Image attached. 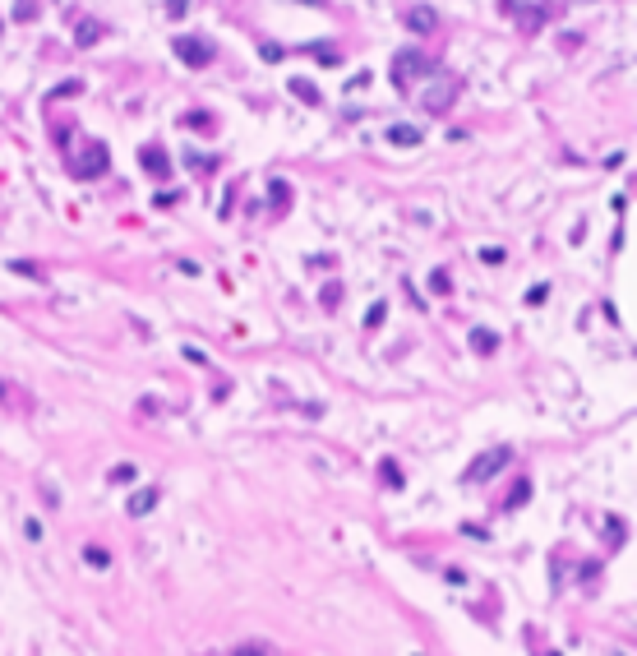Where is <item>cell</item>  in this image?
Segmentation results:
<instances>
[{
	"mask_svg": "<svg viewBox=\"0 0 637 656\" xmlns=\"http://www.w3.org/2000/svg\"><path fill=\"white\" fill-rule=\"evenodd\" d=\"M508 462H513V448H508V444H494V448H485L481 458H471V462H467L462 481H467V486H476V481H494V476H499Z\"/></svg>",
	"mask_w": 637,
	"mask_h": 656,
	"instance_id": "6da1fadb",
	"label": "cell"
},
{
	"mask_svg": "<svg viewBox=\"0 0 637 656\" xmlns=\"http://www.w3.org/2000/svg\"><path fill=\"white\" fill-rule=\"evenodd\" d=\"M106 162H111V157H106V143L88 139V143L70 157V176H74V181H97V176L106 171Z\"/></svg>",
	"mask_w": 637,
	"mask_h": 656,
	"instance_id": "7a4b0ae2",
	"label": "cell"
},
{
	"mask_svg": "<svg viewBox=\"0 0 637 656\" xmlns=\"http://www.w3.org/2000/svg\"><path fill=\"white\" fill-rule=\"evenodd\" d=\"M429 70H434V61L421 56V51H397V56H393V83H397V88H407L411 79L429 74Z\"/></svg>",
	"mask_w": 637,
	"mask_h": 656,
	"instance_id": "3957f363",
	"label": "cell"
},
{
	"mask_svg": "<svg viewBox=\"0 0 637 656\" xmlns=\"http://www.w3.org/2000/svg\"><path fill=\"white\" fill-rule=\"evenodd\" d=\"M176 56H181L190 70H208L217 51H212V42H203V37H190V32H181V37H176Z\"/></svg>",
	"mask_w": 637,
	"mask_h": 656,
	"instance_id": "277c9868",
	"label": "cell"
},
{
	"mask_svg": "<svg viewBox=\"0 0 637 656\" xmlns=\"http://www.w3.org/2000/svg\"><path fill=\"white\" fill-rule=\"evenodd\" d=\"M402 19H407V28H411V32H439V14H434L429 5H411Z\"/></svg>",
	"mask_w": 637,
	"mask_h": 656,
	"instance_id": "5b68a950",
	"label": "cell"
},
{
	"mask_svg": "<svg viewBox=\"0 0 637 656\" xmlns=\"http://www.w3.org/2000/svg\"><path fill=\"white\" fill-rule=\"evenodd\" d=\"M139 162H143V167H148L152 176H157V181H167V176H171V162H167V153H162L157 143H148V148L139 153Z\"/></svg>",
	"mask_w": 637,
	"mask_h": 656,
	"instance_id": "8992f818",
	"label": "cell"
},
{
	"mask_svg": "<svg viewBox=\"0 0 637 656\" xmlns=\"http://www.w3.org/2000/svg\"><path fill=\"white\" fill-rule=\"evenodd\" d=\"M102 23H97V19H79V28H74V46H97L102 42Z\"/></svg>",
	"mask_w": 637,
	"mask_h": 656,
	"instance_id": "52a82bcc",
	"label": "cell"
},
{
	"mask_svg": "<svg viewBox=\"0 0 637 656\" xmlns=\"http://www.w3.org/2000/svg\"><path fill=\"white\" fill-rule=\"evenodd\" d=\"M453 92H457V83H443V88H434L429 97H425V111H429V116H443V111H448V102H453Z\"/></svg>",
	"mask_w": 637,
	"mask_h": 656,
	"instance_id": "ba28073f",
	"label": "cell"
},
{
	"mask_svg": "<svg viewBox=\"0 0 637 656\" xmlns=\"http://www.w3.org/2000/svg\"><path fill=\"white\" fill-rule=\"evenodd\" d=\"M388 143H397V148H416V143H421V130H416V125H393V130H388Z\"/></svg>",
	"mask_w": 637,
	"mask_h": 656,
	"instance_id": "9c48e42d",
	"label": "cell"
},
{
	"mask_svg": "<svg viewBox=\"0 0 637 656\" xmlns=\"http://www.w3.org/2000/svg\"><path fill=\"white\" fill-rule=\"evenodd\" d=\"M134 476H139L134 462H121V467H111V472H106V481H111V486H130Z\"/></svg>",
	"mask_w": 637,
	"mask_h": 656,
	"instance_id": "30bf717a",
	"label": "cell"
},
{
	"mask_svg": "<svg viewBox=\"0 0 637 656\" xmlns=\"http://www.w3.org/2000/svg\"><path fill=\"white\" fill-rule=\"evenodd\" d=\"M291 92H296L301 102H310V107H318V88L310 83V79H291Z\"/></svg>",
	"mask_w": 637,
	"mask_h": 656,
	"instance_id": "8fae6325",
	"label": "cell"
},
{
	"mask_svg": "<svg viewBox=\"0 0 637 656\" xmlns=\"http://www.w3.org/2000/svg\"><path fill=\"white\" fill-rule=\"evenodd\" d=\"M83 559H88L92 568H111V550L106 546H83Z\"/></svg>",
	"mask_w": 637,
	"mask_h": 656,
	"instance_id": "7c38bea8",
	"label": "cell"
},
{
	"mask_svg": "<svg viewBox=\"0 0 637 656\" xmlns=\"http://www.w3.org/2000/svg\"><path fill=\"white\" fill-rule=\"evenodd\" d=\"M152 504H157V490H143V495H134V499H130V513H134V518H143Z\"/></svg>",
	"mask_w": 637,
	"mask_h": 656,
	"instance_id": "4fadbf2b",
	"label": "cell"
},
{
	"mask_svg": "<svg viewBox=\"0 0 637 656\" xmlns=\"http://www.w3.org/2000/svg\"><path fill=\"white\" fill-rule=\"evenodd\" d=\"M448 287H453V277L443 273V268H434V273H429V291H434V296H448Z\"/></svg>",
	"mask_w": 637,
	"mask_h": 656,
	"instance_id": "5bb4252c",
	"label": "cell"
},
{
	"mask_svg": "<svg viewBox=\"0 0 637 656\" xmlns=\"http://www.w3.org/2000/svg\"><path fill=\"white\" fill-rule=\"evenodd\" d=\"M471 347H476V351H485V356H489V351L499 347V337H494V333H471Z\"/></svg>",
	"mask_w": 637,
	"mask_h": 656,
	"instance_id": "9a60e30c",
	"label": "cell"
},
{
	"mask_svg": "<svg viewBox=\"0 0 637 656\" xmlns=\"http://www.w3.org/2000/svg\"><path fill=\"white\" fill-rule=\"evenodd\" d=\"M337 301H342V287H337V282H333V287H323L318 306H323V310H337Z\"/></svg>",
	"mask_w": 637,
	"mask_h": 656,
	"instance_id": "2e32d148",
	"label": "cell"
},
{
	"mask_svg": "<svg viewBox=\"0 0 637 656\" xmlns=\"http://www.w3.org/2000/svg\"><path fill=\"white\" fill-rule=\"evenodd\" d=\"M383 315H388V306H383V301H374V306H370V315H365V328H379Z\"/></svg>",
	"mask_w": 637,
	"mask_h": 656,
	"instance_id": "e0dca14e",
	"label": "cell"
},
{
	"mask_svg": "<svg viewBox=\"0 0 637 656\" xmlns=\"http://www.w3.org/2000/svg\"><path fill=\"white\" fill-rule=\"evenodd\" d=\"M273 203H277V208H287V181H273Z\"/></svg>",
	"mask_w": 637,
	"mask_h": 656,
	"instance_id": "ac0fdd59",
	"label": "cell"
},
{
	"mask_svg": "<svg viewBox=\"0 0 637 656\" xmlns=\"http://www.w3.org/2000/svg\"><path fill=\"white\" fill-rule=\"evenodd\" d=\"M481 259H485V264H503V250H499V245H485V250H481Z\"/></svg>",
	"mask_w": 637,
	"mask_h": 656,
	"instance_id": "d6986e66",
	"label": "cell"
},
{
	"mask_svg": "<svg viewBox=\"0 0 637 656\" xmlns=\"http://www.w3.org/2000/svg\"><path fill=\"white\" fill-rule=\"evenodd\" d=\"M23 536H28V541H42V522L28 518V522H23Z\"/></svg>",
	"mask_w": 637,
	"mask_h": 656,
	"instance_id": "ffe728a7",
	"label": "cell"
},
{
	"mask_svg": "<svg viewBox=\"0 0 637 656\" xmlns=\"http://www.w3.org/2000/svg\"><path fill=\"white\" fill-rule=\"evenodd\" d=\"M545 291H549L545 282H540V287H531V291H527V306H540V301H545Z\"/></svg>",
	"mask_w": 637,
	"mask_h": 656,
	"instance_id": "44dd1931",
	"label": "cell"
},
{
	"mask_svg": "<svg viewBox=\"0 0 637 656\" xmlns=\"http://www.w3.org/2000/svg\"><path fill=\"white\" fill-rule=\"evenodd\" d=\"M14 14H19V19H32V14H37V0H19Z\"/></svg>",
	"mask_w": 637,
	"mask_h": 656,
	"instance_id": "7402d4cb",
	"label": "cell"
},
{
	"mask_svg": "<svg viewBox=\"0 0 637 656\" xmlns=\"http://www.w3.org/2000/svg\"><path fill=\"white\" fill-rule=\"evenodd\" d=\"M527 495H531V486H527V481H522V486H517L513 495H508V508H513V504H522V499H527Z\"/></svg>",
	"mask_w": 637,
	"mask_h": 656,
	"instance_id": "603a6c76",
	"label": "cell"
},
{
	"mask_svg": "<svg viewBox=\"0 0 637 656\" xmlns=\"http://www.w3.org/2000/svg\"><path fill=\"white\" fill-rule=\"evenodd\" d=\"M231 656H268V647H236Z\"/></svg>",
	"mask_w": 637,
	"mask_h": 656,
	"instance_id": "cb8c5ba5",
	"label": "cell"
},
{
	"mask_svg": "<svg viewBox=\"0 0 637 656\" xmlns=\"http://www.w3.org/2000/svg\"><path fill=\"white\" fill-rule=\"evenodd\" d=\"M305 5H323V0H305Z\"/></svg>",
	"mask_w": 637,
	"mask_h": 656,
	"instance_id": "d4e9b609",
	"label": "cell"
},
{
	"mask_svg": "<svg viewBox=\"0 0 637 656\" xmlns=\"http://www.w3.org/2000/svg\"><path fill=\"white\" fill-rule=\"evenodd\" d=\"M0 28H5V19H0Z\"/></svg>",
	"mask_w": 637,
	"mask_h": 656,
	"instance_id": "484cf974",
	"label": "cell"
}]
</instances>
